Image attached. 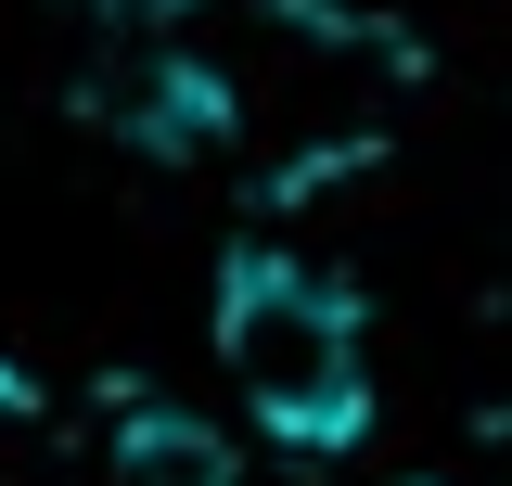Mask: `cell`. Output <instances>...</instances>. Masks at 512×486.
I'll return each instance as SVG.
<instances>
[{
  "mask_svg": "<svg viewBox=\"0 0 512 486\" xmlns=\"http://www.w3.org/2000/svg\"><path fill=\"white\" fill-rule=\"evenodd\" d=\"M218 359H231V397L256 410L269 448H308V461H346L372 435V333H359V295L282 256V243H244L218 269Z\"/></svg>",
  "mask_w": 512,
  "mask_h": 486,
  "instance_id": "1",
  "label": "cell"
},
{
  "mask_svg": "<svg viewBox=\"0 0 512 486\" xmlns=\"http://www.w3.org/2000/svg\"><path fill=\"white\" fill-rule=\"evenodd\" d=\"M103 486H231V448L192 410H128L116 448H103Z\"/></svg>",
  "mask_w": 512,
  "mask_h": 486,
  "instance_id": "2",
  "label": "cell"
}]
</instances>
